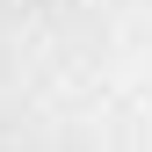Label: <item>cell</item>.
<instances>
[{
	"instance_id": "cell-1",
	"label": "cell",
	"mask_w": 152,
	"mask_h": 152,
	"mask_svg": "<svg viewBox=\"0 0 152 152\" xmlns=\"http://www.w3.org/2000/svg\"><path fill=\"white\" fill-rule=\"evenodd\" d=\"M0 152H152V0H0Z\"/></svg>"
}]
</instances>
